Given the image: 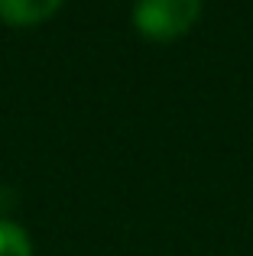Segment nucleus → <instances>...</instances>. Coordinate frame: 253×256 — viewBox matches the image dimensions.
I'll list each match as a JSON object with an SVG mask.
<instances>
[{
	"label": "nucleus",
	"instance_id": "obj_2",
	"mask_svg": "<svg viewBox=\"0 0 253 256\" xmlns=\"http://www.w3.org/2000/svg\"><path fill=\"white\" fill-rule=\"evenodd\" d=\"M62 0H0V20L10 26H36L58 10Z\"/></svg>",
	"mask_w": 253,
	"mask_h": 256
},
{
	"label": "nucleus",
	"instance_id": "obj_1",
	"mask_svg": "<svg viewBox=\"0 0 253 256\" xmlns=\"http://www.w3.org/2000/svg\"><path fill=\"white\" fill-rule=\"evenodd\" d=\"M198 13H202V0H136L133 23L146 39L169 42L195 26Z\"/></svg>",
	"mask_w": 253,
	"mask_h": 256
},
{
	"label": "nucleus",
	"instance_id": "obj_3",
	"mask_svg": "<svg viewBox=\"0 0 253 256\" xmlns=\"http://www.w3.org/2000/svg\"><path fill=\"white\" fill-rule=\"evenodd\" d=\"M0 256H32L30 250V237L23 227L0 220Z\"/></svg>",
	"mask_w": 253,
	"mask_h": 256
}]
</instances>
